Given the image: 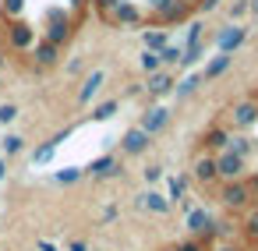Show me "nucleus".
I'll use <instances>...</instances> for the list:
<instances>
[{"label":"nucleus","mask_w":258,"mask_h":251,"mask_svg":"<svg viewBox=\"0 0 258 251\" xmlns=\"http://www.w3.org/2000/svg\"><path fill=\"white\" fill-rule=\"evenodd\" d=\"M71 15L64 11V8H50V15H46V39L53 43V46H64L68 39H71Z\"/></svg>","instance_id":"obj_1"},{"label":"nucleus","mask_w":258,"mask_h":251,"mask_svg":"<svg viewBox=\"0 0 258 251\" xmlns=\"http://www.w3.org/2000/svg\"><path fill=\"white\" fill-rule=\"evenodd\" d=\"M187 233H191V237H198V240H202V237L209 240V237L216 233V219H212V212H209V209H202V205H198V209H191V212H187Z\"/></svg>","instance_id":"obj_2"},{"label":"nucleus","mask_w":258,"mask_h":251,"mask_svg":"<svg viewBox=\"0 0 258 251\" xmlns=\"http://www.w3.org/2000/svg\"><path fill=\"white\" fill-rule=\"evenodd\" d=\"M244 39H247V29H244L240 22H230L226 29L216 32V50H219V53H233Z\"/></svg>","instance_id":"obj_3"},{"label":"nucleus","mask_w":258,"mask_h":251,"mask_svg":"<svg viewBox=\"0 0 258 251\" xmlns=\"http://www.w3.org/2000/svg\"><path fill=\"white\" fill-rule=\"evenodd\" d=\"M244 163H247V159H240V156H233L230 149H223V152L216 156V177H223V180H240Z\"/></svg>","instance_id":"obj_4"},{"label":"nucleus","mask_w":258,"mask_h":251,"mask_svg":"<svg viewBox=\"0 0 258 251\" xmlns=\"http://www.w3.org/2000/svg\"><path fill=\"white\" fill-rule=\"evenodd\" d=\"M166 124H170V106H149V110L142 113V124H138V128H142L149 138H156Z\"/></svg>","instance_id":"obj_5"},{"label":"nucleus","mask_w":258,"mask_h":251,"mask_svg":"<svg viewBox=\"0 0 258 251\" xmlns=\"http://www.w3.org/2000/svg\"><path fill=\"white\" fill-rule=\"evenodd\" d=\"M247 198H251V191H247V184H244V180H226V184H223V191H219V202H223L226 209H244V205H247Z\"/></svg>","instance_id":"obj_6"},{"label":"nucleus","mask_w":258,"mask_h":251,"mask_svg":"<svg viewBox=\"0 0 258 251\" xmlns=\"http://www.w3.org/2000/svg\"><path fill=\"white\" fill-rule=\"evenodd\" d=\"M149 145H152V138H149V135L138 128V124H135V128H127V131L120 135V149H124L127 156H142Z\"/></svg>","instance_id":"obj_7"},{"label":"nucleus","mask_w":258,"mask_h":251,"mask_svg":"<svg viewBox=\"0 0 258 251\" xmlns=\"http://www.w3.org/2000/svg\"><path fill=\"white\" fill-rule=\"evenodd\" d=\"M187 15H191V4H184V0H170V4H163L156 11V22H159V29H166L173 22H184Z\"/></svg>","instance_id":"obj_8"},{"label":"nucleus","mask_w":258,"mask_h":251,"mask_svg":"<svg viewBox=\"0 0 258 251\" xmlns=\"http://www.w3.org/2000/svg\"><path fill=\"white\" fill-rule=\"evenodd\" d=\"M230 117H233V128H251V124H258V103L254 99H244V103H237L233 110H230Z\"/></svg>","instance_id":"obj_9"},{"label":"nucleus","mask_w":258,"mask_h":251,"mask_svg":"<svg viewBox=\"0 0 258 251\" xmlns=\"http://www.w3.org/2000/svg\"><path fill=\"white\" fill-rule=\"evenodd\" d=\"M124 166L117 163V156H99V159H92L82 173H89V177H117Z\"/></svg>","instance_id":"obj_10"},{"label":"nucleus","mask_w":258,"mask_h":251,"mask_svg":"<svg viewBox=\"0 0 258 251\" xmlns=\"http://www.w3.org/2000/svg\"><path fill=\"white\" fill-rule=\"evenodd\" d=\"M8 39H11V46H15V50H29V46L36 43V29H32V25H25V22H15V25L8 29Z\"/></svg>","instance_id":"obj_11"},{"label":"nucleus","mask_w":258,"mask_h":251,"mask_svg":"<svg viewBox=\"0 0 258 251\" xmlns=\"http://www.w3.org/2000/svg\"><path fill=\"white\" fill-rule=\"evenodd\" d=\"M230 64H233V53H216V57L205 64V71H202V82H216V78H223V75L230 71Z\"/></svg>","instance_id":"obj_12"},{"label":"nucleus","mask_w":258,"mask_h":251,"mask_svg":"<svg viewBox=\"0 0 258 251\" xmlns=\"http://www.w3.org/2000/svg\"><path fill=\"white\" fill-rule=\"evenodd\" d=\"M138 209H149V212H156V216H166L173 205L166 202V195H159V191H145V195H138Z\"/></svg>","instance_id":"obj_13"},{"label":"nucleus","mask_w":258,"mask_h":251,"mask_svg":"<svg viewBox=\"0 0 258 251\" xmlns=\"http://www.w3.org/2000/svg\"><path fill=\"white\" fill-rule=\"evenodd\" d=\"M145 92H149V96H166V92H173V75H170V71H152L149 82H145Z\"/></svg>","instance_id":"obj_14"},{"label":"nucleus","mask_w":258,"mask_h":251,"mask_svg":"<svg viewBox=\"0 0 258 251\" xmlns=\"http://www.w3.org/2000/svg\"><path fill=\"white\" fill-rule=\"evenodd\" d=\"M191 177H195V180H202V184H212V180H216V156H212V152L198 156V159H195Z\"/></svg>","instance_id":"obj_15"},{"label":"nucleus","mask_w":258,"mask_h":251,"mask_svg":"<svg viewBox=\"0 0 258 251\" xmlns=\"http://www.w3.org/2000/svg\"><path fill=\"white\" fill-rule=\"evenodd\" d=\"M110 18H113V22H120V25H138V22H142V11L131 4V0H117Z\"/></svg>","instance_id":"obj_16"},{"label":"nucleus","mask_w":258,"mask_h":251,"mask_svg":"<svg viewBox=\"0 0 258 251\" xmlns=\"http://www.w3.org/2000/svg\"><path fill=\"white\" fill-rule=\"evenodd\" d=\"M166 43H170V36H166V29H159V25H152V29H145V32H142V50L159 53Z\"/></svg>","instance_id":"obj_17"},{"label":"nucleus","mask_w":258,"mask_h":251,"mask_svg":"<svg viewBox=\"0 0 258 251\" xmlns=\"http://www.w3.org/2000/svg\"><path fill=\"white\" fill-rule=\"evenodd\" d=\"M103 82H106V71H103V68H96V71H92V75H89V78L82 82V92H78V103H89V99H92V96H96V92L103 89Z\"/></svg>","instance_id":"obj_18"},{"label":"nucleus","mask_w":258,"mask_h":251,"mask_svg":"<svg viewBox=\"0 0 258 251\" xmlns=\"http://www.w3.org/2000/svg\"><path fill=\"white\" fill-rule=\"evenodd\" d=\"M226 149H230L233 156H240V159H247V156L254 152V142H251L247 135H230V142H226Z\"/></svg>","instance_id":"obj_19"},{"label":"nucleus","mask_w":258,"mask_h":251,"mask_svg":"<svg viewBox=\"0 0 258 251\" xmlns=\"http://www.w3.org/2000/svg\"><path fill=\"white\" fill-rule=\"evenodd\" d=\"M184 198H187V177H170V184H166V202L177 205V202H184Z\"/></svg>","instance_id":"obj_20"},{"label":"nucleus","mask_w":258,"mask_h":251,"mask_svg":"<svg viewBox=\"0 0 258 251\" xmlns=\"http://www.w3.org/2000/svg\"><path fill=\"white\" fill-rule=\"evenodd\" d=\"M57 57H60V46H53L50 39H43V43L36 46V60H39L43 68H50V64H57Z\"/></svg>","instance_id":"obj_21"},{"label":"nucleus","mask_w":258,"mask_h":251,"mask_svg":"<svg viewBox=\"0 0 258 251\" xmlns=\"http://www.w3.org/2000/svg\"><path fill=\"white\" fill-rule=\"evenodd\" d=\"M64 138H68V131H64V135H57V138H50L46 145H39V149L32 152V163H50V159H53V152H57V145H60Z\"/></svg>","instance_id":"obj_22"},{"label":"nucleus","mask_w":258,"mask_h":251,"mask_svg":"<svg viewBox=\"0 0 258 251\" xmlns=\"http://www.w3.org/2000/svg\"><path fill=\"white\" fill-rule=\"evenodd\" d=\"M202 142H205V149H219V152H223L226 142H230V131H223V128H209Z\"/></svg>","instance_id":"obj_23"},{"label":"nucleus","mask_w":258,"mask_h":251,"mask_svg":"<svg viewBox=\"0 0 258 251\" xmlns=\"http://www.w3.org/2000/svg\"><path fill=\"white\" fill-rule=\"evenodd\" d=\"M180 57H184V46H180V43H166V46L159 50V60H163V64H180Z\"/></svg>","instance_id":"obj_24"},{"label":"nucleus","mask_w":258,"mask_h":251,"mask_svg":"<svg viewBox=\"0 0 258 251\" xmlns=\"http://www.w3.org/2000/svg\"><path fill=\"white\" fill-rule=\"evenodd\" d=\"M117 110H120V99H106V103H99V106L92 110V120H110Z\"/></svg>","instance_id":"obj_25"},{"label":"nucleus","mask_w":258,"mask_h":251,"mask_svg":"<svg viewBox=\"0 0 258 251\" xmlns=\"http://www.w3.org/2000/svg\"><path fill=\"white\" fill-rule=\"evenodd\" d=\"M138 64H142V71H145V75H152V71H159V68H163V60H159V53H152V50H142V57H138Z\"/></svg>","instance_id":"obj_26"},{"label":"nucleus","mask_w":258,"mask_h":251,"mask_svg":"<svg viewBox=\"0 0 258 251\" xmlns=\"http://www.w3.org/2000/svg\"><path fill=\"white\" fill-rule=\"evenodd\" d=\"M82 177H85V173H82L78 166H64V170H57V173H53V180H57V184H75V180H82Z\"/></svg>","instance_id":"obj_27"},{"label":"nucleus","mask_w":258,"mask_h":251,"mask_svg":"<svg viewBox=\"0 0 258 251\" xmlns=\"http://www.w3.org/2000/svg\"><path fill=\"white\" fill-rule=\"evenodd\" d=\"M195 43H205V22H191L187 25V43L184 46H195Z\"/></svg>","instance_id":"obj_28"},{"label":"nucleus","mask_w":258,"mask_h":251,"mask_svg":"<svg viewBox=\"0 0 258 251\" xmlns=\"http://www.w3.org/2000/svg\"><path fill=\"white\" fill-rule=\"evenodd\" d=\"M198 85H202V75H187V78H184V82L177 85V96L184 99V96H191V92H195Z\"/></svg>","instance_id":"obj_29"},{"label":"nucleus","mask_w":258,"mask_h":251,"mask_svg":"<svg viewBox=\"0 0 258 251\" xmlns=\"http://www.w3.org/2000/svg\"><path fill=\"white\" fill-rule=\"evenodd\" d=\"M22 149H25V138L22 135H8L4 138V156H18Z\"/></svg>","instance_id":"obj_30"},{"label":"nucleus","mask_w":258,"mask_h":251,"mask_svg":"<svg viewBox=\"0 0 258 251\" xmlns=\"http://www.w3.org/2000/svg\"><path fill=\"white\" fill-rule=\"evenodd\" d=\"M244 233H247L251 240H258V209H251V212H247V223H244Z\"/></svg>","instance_id":"obj_31"},{"label":"nucleus","mask_w":258,"mask_h":251,"mask_svg":"<svg viewBox=\"0 0 258 251\" xmlns=\"http://www.w3.org/2000/svg\"><path fill=\"white\" fill-rule=\"evenodd\" d=\"M244 15H251V11H247V0H233V4H230V18L240 22Z\"/></svg>","instance_id":"obj_32"},{"label":"nucleus","mask_w":258,"mask_h":251,"mask_svg":"<svg viewBox=\"0 0 258 251\" xmlns=\"http://www.w3.org/2000/svg\"><path fill=\"white\" fill-rule=\"evenodd\" d=\"M18 117V106L15 103H4V106H0V124H11Z\"/></svg>","instance_id":"obj_33"},{"label":"nucleus","mask_w":258,"mask_h":251,"mask_svg":"<svg viewBox=\"0 0 258 251\" xmlns=\"http://www.w3.org/2000/svg\"><path fill=\"white\" fill-rule=\"evenodd\" d=\"M142 177H145V184H156V180H163V166H145Z\"/></svg>","instance_id":"obj_34"},{"label":"nucleus","mask_w":258,"mask_h":251,"mask_svg":"<svg viewBox=\"0 0 258 251\" xmlns=\"http://www.w3.org/2000/svg\"><path fill=\"white\" fill-rule=\"evenodd\" d=\"M22 4H25V0H4V15L8 18H18L22 15Z\"/></svg>","instance_id":"obj_35"},{"label":"nucleus","mask_w":258,"mask_h":251,"mask_svg":"<svg viewBox=\"0 0 258 251\" xmlns=\"http://www.w3.org/2000/svg\"><path fill=\"white\" fill-rule=\"evenodd\" d=\"M113 4H117V0H96V11H99L103 18H110V15H113Z\"/></svg>","instance_id":"obj_36"},{"label":"nucleus","mask_w":258,"mask_h":251,"mask_svg":"<svg viewBox=\"0 0 258 251\" xmlns=\"http://www.w3.org/2000/svg\"><path fill=\"white\" fill-rule=\"evenodd\" d=\"M195 8H198L202 15H209V11H216V8H219V0H198Z\"/></svg>","instance_id":"obj_37"},{"label":"nucleus","mask_w":258,"mask_h":251,"mask_svg":"<svg viewBox=\"0 0 258 251\" xmlns=\"http://www.w3.org/2000/svg\"><path fill=\"white\" fill-rule=\"evenodd\" d=\"M68 251H89V244H85V240H71Z\"/></svg>","instance_id":"obj_38"},{"label":"nucleus","mask_w":258,"mask_h":251,"mask_svg":"<svg viewBox=\"0 0 258 251\" xmlns=\"http://www.w3.org/2000/svg\"><path fill=\"white\" fill-rule=\"evenodd\" d=\"M36 247H39V251H60V247H57V244H50V240H39Z\"/></svg>","instance_id":"obj_39"},{"label":"nucleus","mask_w":258,"mask_h":251,"mask_svg":"<svg viewBox=\"0 0 258 251\" xmlns=\"http://www.w3.org/2000/svg\"><path fill=\"white\" fill-rule=\"evenodd\" d=\"M163 4H170V0H149V8H152V11H159Z\"/></svg>","instance_id":"obj_40"},{"label":"nucleus","mask_w":258,"mask_h":251,"mask_svg":"<svg viewBox=\"0 0 258 251\" xmlns=\"http://www.w3.org/2000/svg\"><path fill=\"white\" fill-rule=\"evenodd\" d=\"M247 11H251V15L258 18V0H247Z\"/></svg>","instance_id":"obj_41"},{"label":"nucleus","mask_w":258,"mask_h":251,"mask_svg":"<svg viewBox=\"0 0 258 251\" xmlns=\"http://www.w3.org/2000/svg\"><path fill=\"white\" fill-rule=\"evenodd\" d=\"M247 191H258V173L251 177V184H247Z\"/></svg>","instance_id":"obj_42"},{"label":"nucleus","mask_w":258,"mask_h":251,"mask_svg":"<svg viewBox=\"0 0 258 251\" xmlns=\"http://www.w3.org/2000/svg\"><path fill=\"white\" fill-rule=\"evenodd\" d=\"M4 173H8V166H4V159H0V180H4Z\"/></svg>","instance_id":"obj_43"},{"label":"nucleus","mask_w":258,"mask_h":251,"mask_svg":"<svg viewBox=\"0 0 258 251\" xmlns=\"http://www.w3.org/2000/svg\"><path fill=\"white\" fill-rule=\"evenodd\" d=\"M216 251H237V247H230V244H223V247H216Z\"/></svg>","instance_id":"obj_44"},{"label":"nucleus","mask_w":258,"mask_h":251,"mask_svg":"<svg viewBox=\"0 0 258 251\" xmlns=\"http://www.w3.org/2000/svg\"><path fill=\"white\" fill-rule=\"evenodd\" d=\"M68 4H75V8H82V4H85V0H68Z\"/></svg>","instance_id":"obj_45"},{"label":"nucleus","mask_w":258,"mask_h":251,"mask_svg":"<svg viewBox=\"0 0 258 251\" xmlns=\"http://www.w3.org/2000/svg\"><path fill=\"white\" fill-rule=\"evenodd\" d=\"M184 4H191V8H195V4H198V0H184Z\"/></svg>","instance_id":"obj_46"},{"label":"nucleus","mask_w":258,"mask_h":251,"mask_svg":"<svg viewBox=\"0 0 258 251\" xmlns=\"http://www.w3.org/2000/svg\"><path fill=\"white\" fill-rule=\"evenodd\" d=\"M0 64H4V57H0Z\"/></svg>","instance_id":"obj_47"}]
</instances>
